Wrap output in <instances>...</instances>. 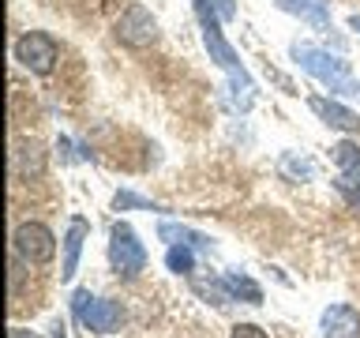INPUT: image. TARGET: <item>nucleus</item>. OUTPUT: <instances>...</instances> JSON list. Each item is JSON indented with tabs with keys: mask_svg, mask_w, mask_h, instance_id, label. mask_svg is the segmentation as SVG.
Instances as JSON below:
<instances>
[{
	"mask_svg": "<svg viewBox=\"0 0 360 338\" xmlns=\"http://www.w3.org/2000/svg\"><path fill=\"white\" fill-rule=\"evenodd\" d=\"M289 53H292V61H297L308 75L319 79L330 94H338V98H360V79L349 75V61L319 49V45H311V42H292Z\"/></svg>",
	"mask_w": 360,
	"mask_h": 338,
	"instance_id": "nucleus-1",
	"label": "nucleus"
},
{
	"mask_svg": "<svg viewBox=\"0 0 360 338\" xmlns=\"http://www.w3.org/2000/svg\"><path fill=\"white\" fill-rule=\"evenodd\" d=\"M195 4V15H199V23H202V45H207V53H210V61L218 64V68H225L229 72V79H233V87L236 90H248V94H255V79L248 75V68H244V61L236 56V49L229 42H225V34H221V27H218V8L210 4V0H191Z\"/></svg>",
	"mask_w": 360,
	"mask_h": 338,
	"instance_id": "nucleus-2",
	"label": "nucleus"
},
{
	"mask_svg": "<svg viewBox=\"0 0 360 338\" xmlns=\"http://www.w3.org/2000/svg\"><path fill=\"white\" fill-rule=\"evenodd\" d=\"M109 263L120 278H139L146 267V248L135 237V230L128 222H117L109 230Z\"/></svg>",
	"mask_w": 360,
	"mask_h": 338,
	"instance_id": "nucleus-3",
	"label": "nucleus"
},
{
	"mask_svg": "<svg viewBox=\"0 0 360 338\" xmlns=\"http://www.w3.org/2000/svg\"><path fill=\"white\" fill-rule=\"evenodd\" d=\"M15 61L34 75H49L56 61H60V49H56V42L45 30H27L15 42Z\"/></svg>",
	"mask_w": 360,
	"mask_h": 338,
	"instance_id": "nucleus-4",
	"label": "nucleus"
},
{
	"mask_svg": "<svg viewBox=\"0 0 360 338\" xmlns=\"http://www.w3.org/2000/svg\"><path fill=\"white\" fill-rule=\"evenodd\" d=\"M72 312H75V320L90 327V331H112V327L120 323V304H112V301H101L94 297L90 289H75L72 293Z\"/></svg>",
	"mask_w": 360,
	"mask_h": 338,
	"instance_id": "nucleus-5",
	"label": "nucleus"
},
{
	"mask_svg": "<svg viewBox=\"0 0 360 338\" xmlns=\"http://www.w3.org/2000/svg\"><path fill=\"white\" fill-rule=\"evenodd\" d=\"M117 38L131 49H146V45L158 42V19L150 15V8L143 4H128L124 15L117 19Z\"/></svg>",
	"mask_w": 360,
	"mask_h": 338,
	"instance_id": "nucleus-6",
	"label": "nucleus"
},
{
	"mask_svg": "<svg viewBox=\"0 0 360 338\" xmlns=\"http://www.w3.org/2000/svg\"><path fill=\"white\" fill-rule=\"evenodd\" d=\"M15 252L27 259V263H49L56 256V237L49 225L41 222H22L15 230Z\"/></svg>",
	"mask_w": 360,
	"mask_h": 338,
	"instance_id": "nucleus-7",
	"label": "nucleus"
},
{
	"mask_svg": "<svg viewBox=\"0 0 360 338\" xmlns=\"http://www.w3.org/2000/svg\"><path fill=\"white\" fill-rule=\"evenodd\" d=\"M323 338H360V312L349 304H330L323 308Z\"/></svg>",
	"mask_w": 360,
	"mask_h": 338,
	"instance_id": "nucleus-8",
	"label": "nucleus"
},
{
	"mask_svg": "<svg viewBox=\"0 0 360 338\" xmlns=\"http://www.w3.org/2000/svg\"><path fill=\"white\" fill-rule=\"evenodd\" d=\"M308 106L319 113V120L330 124V128H338V132H360V113H353L349 106H342V101H334V98H311Z\"/></svg>",
	"mask_w": 360,
	"mask_h": 338,
	"instance_id": "nucleus-9",
	"label": "nucleus"
},
{
	"mask_svg": "<svg viewBox=\"0 0 360 338\" xmlns=\"http://www.w3.org/2000/svg\"><path fill=\"white\" fill-rule=\"evenodd\" d=\"M90 225L83 218H72L68 225V237H64V263H60V282H72L75 270H79V252H83V241H86Z\"/></svg>",
	"mask_w": 360,
	"mask_h": 338,
	"instance_id": "nucleus-10",
	"label": "nucleus"
},
{
	"mask_svg": "<svg viewBox=\"0 0 360 338\" xmlns=\"http://www.w3.org/2000/svg\"><path fill=\"white\" fill-rule=\"evenodd\" d=\"M281 11L289 15H300L304 23H311L315 30H330V11H326L323 0H274Z\"/></svg>",
	"mask_w": 360,
	"mask_h": 338,
	"instance_id": "nucleus-11",
	"label": "nucleus"
},
{
	"mask_svg": "<svg viewBox=\"0 0 360 338\" xmlns=\"http://www.w3.org/2000/svg\"><path fill=\"white\" fill-rule=\"evenodd\" d=\"M15 173L19 177H41L45 173V151L34 139L15 146Z\"/></svg>",
	"mask_w": 360,
	"mask_h": 338,
	"instance_id": "nucleus-12",
	"label": "nucleus"
},
{
	"mask_svg": "<svg viewBox=\"0 0 360 338\" xmlns=\"http://www.w3.org/2000/svg\"><path fill=\"white\" fill-rule=\"evenodd\" d=\"M158 237L169 244H188V248H210V237L207 233H195V230H188V225H180V222H162L158 225Z\"/></svg>",
	"mask_w": 360,
	"mask_h": 338,
	"instance_id": "nucleus-13",
	"label": "nucleus"
},
{
	"mask_svg": "<svg viewBox=\"0 0 360 338\" xmlns=\"http://www.w3.org/2000/svg\"><path fill=\"white\" fill-rule=\"evenodd\" d=\"M225 282V289H229V297H236V301H244V304H263V289H259V282H252L248 275H225L221 278Z\"/></svg>",
	"mask_w": 360,
	"mask_h": 338,
	"instance_id": "nucleus-14",
	"label": "nucleus"
},
{
	"mask_svg": "<svg viewBox=\"0 0 360 338\" xmlns=\"http://www.w3.org/2000/svg\"><path fill=\"white\" fill-rule=\"evenodd\" d=\"M165 267L173 270V275H191V267H195V256H191V248H188V244H169Z\"/></svg>",
	"mask_w": 360,
	"mask_h": 338,
	"instance_id": "nucleus-15",
	"label": "nucleus"
},
{
	"mask_svg": "<svg viewBox=\"0 0 360 338\" xmlns=\"http://www.w3.org/2000/svg\"><path fill=\"white\" fill-rule=\"evenodd\" d=\"M281 173H285L289 180H311L315 162L311 158H297V154H281Z\"/></svg>",
	"mask_w": 360,
	"mask_h": 338,
	"instance_id": "nucleus-16",
	"label": "nucleus"
},
{
	"mask_svg": "<svg viewBox=\"0 0 360 338\" xmlns=\"http://www.w3.org/2000/svg\"><path fill=\"white\" fill-rule=\"evenodd\" d=\"M334 162L342 173H360V146L353 139H342L334 146Z\"/></svg>",
	"mask_w": 360,
	"mask_h": 338,
	"instance_id": "nucleus-17",
	"label": "nucleus"
},
{
	"mask_svg": "<svg viewBox=\"0 0 360 338\" xmlns=\"http://www.w3.org/2000/svg\"><path fill=\"white\" fill-rule=\"evenodd\" d=\"M112 207H117V211H128V207H139V211H162L158 203L143 199V196H135V192H117V196H112Z\"/></svg>",
	"mask_w": 360,
	"mask_h": 338,
	"instance_id": "nucleus-18",
	"label": "nucleus"
},
{
	"mask_svg": "<svg viewBox=\"0 0 360 338\" xmlns=\"http://www.w3.org/2000/svg\"><path fill=\"white\" fill-rule=\"evenodd\" d=\"M334 184H338V192L345 196V203H349V207H353V211H360V184H356V177H353V173H345V177H338Z\"/></svg>",
	"mask_w": 360,
	"mask_h": 338,
	"instance_id": "nucleus-19",
	"label": "nucleus"
},
{
	"mask_svg": "<svg viewBox=\"0 0 360 338\" xmlns=\"http://www.w3.org/2000/svg\"><path fill=\"white\" fill-rule=\"evenodd\" d=\"M229 338H270V334L263 331V327H255V323H236Z\"/></svg>",
	"mask_w": 360,
	"mask_h": 338,
	"instance_id": "nucleus-20",
	"label": "nucleus"
},
{
	"mask_svg": "<svg viewBox=\"0 0 360 338\" xmlns=\"http://www.w3.org/2000/svg\"><path fill=\"white\" fill-rule=\"evenodd\" d=\"M214 8H218V15L229 23V19H236V4L233 0H214Z\"/></svg>",
	"mask_w": 360,
	"mask_h": 338,
	"instance_id": "nucleus-21",
	"label": "nucleus"
},
{
	"mask_svg": "<svg viewBox=\"0 0 360 338\" xmlns=\"http://www.w3.org/2000/svg\"><path fill=\"white\" fill-rule=\"evenodd\" d=\"M8 338H38V334H34V331H27V327H11V331H8Z\"/></svg>",
	"mask_w": 360,
	"mask_h": 338,
	"instance_id": "nucleus-22",
	"label": "nucleus"
},
{
	"mask_svg": "<svg viewBox=\"0 0 360 338\" xmlns=\"http://www.w3.org/2000/svg\"><path fill=\"white\" fill-rule=\"evenodd\" d=\"M349 27H353V30L360 34V15H353V19H349Z\"/></svg>",
	"mask_w": 360,
	"mask_h": 338,
	"instance_id": "nucleus-23",
	"label": "nucleus"
}]
</instances>
